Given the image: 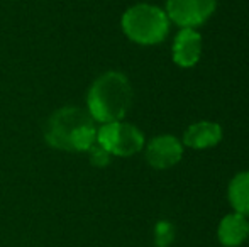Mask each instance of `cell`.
I'll use <instances>...</instances> for the list:
<instances>
[{"label":"cell","instance_id":"cell-2","mask_svg":"<svg viewBox=\"0 0 249 247\" xmlns=\"http://www.w3.org/2000/svg\"><path fill=\"white\" fill-rule=\"evenodd\" d=\"M131 103L132 86L127 76L119 71H107L100 75L87 93V112L100 124L122 120Z\"/></svg>","mask_w":249,"mask_h":247},{"label":"cell","instance_id":"cell-1","mask_svg":"<svg viewBox=\"0 0 249 247\" xmlns=\"http://www.w3.org/2000/svg\"><path fill=\"white\" fill-rule=\"evenodd\" d=\"M44 139L58 151L87 152L97 142L95 120L80 107H61L44 125Z\"/></svg>","mask_w":249,"mask_h":247},{"label":"cell","instance_id":"cell-12","mask_svg":"<svg viewBox=\"0 0 249 247\" xmlns=\"http://www.w3.org/2000/svg\"><path fill=\"white\" fill-rule=\"evenodd\" d=\"M89 156H90V161H92V165H95V166H107L108 163H110V154H108L107 151H105L102 146H99L95 142V144L92 146V148L89 149Z\"/></svg>","mask_w":249,"mask_h":247},{"label":"cell","instance_id":"cell-11","mask_svg":"<svg viewBox=\"0 0 249 247\" xmlns=\"http://www.w3.org/2000/svg\"><path fill=\"white\" fill-rule=\"evenodd\" d=\"M175 239V229L170 222L161 220L154 227V244L158 247H168Z\"/></svg>","mask_w":249,"mask_h":247},{"label":"cell","instance_id":"cell-9","mask_svg":"<svg viewBox=\"0 0 249 247\" xmlns=\"http://www.w3.org/2000/svg\"><path fill=\"white\" fill-rule=\"evenodd\" d=\"M219 241L226 247H237L241 246L249 235V222L248 217L241 214H229L220 220L219 224Z\"/></svg>","mask_w":249,"mask_h":247},{"label":"cell","instance_id":"cell-10","mask_svg":"<svg viewBox=\"0 0 249 247\" xmlns=\"http://www.w3.org/2000/svg\"><path fill=\"white\" fill-rule=\"evenodd\" d=\"M227 197L236 214L249 217V171L237 173L234 176L229 183Z\"/></svg>","mask_w":249,"mask_h":247},{"label":"cell","instance_id":"cell-13","mask_svg":"<svg viewBox=\"0 0 249 247\" xmlns=\"http://www.w3.org/2000/svg\"><path fill=\"white\" fill-rule=\"evenodd\" d=\"M248 237H249V235H248Z\"/></svg>","mask_w":249,"mask_h":247},{"label":"cell","instance_id":"cell-3","mask_svg":"<svg viewBox=\"0 0 249 247\" xmlns=\"http://www.w3.org/2000/svg\"><path fill=\"white\" fill-rule=\"evenodd\" d=\"M121 26L124 34L132 43L153 46L168 36L170 19L160 7L151 3H138L125 10Z\"/></svg>","mask_w":249,"mask_h":247},{"label":"cell","instance_id":"cell-8","mask_svg":"<svg viewBox=\"0 0 249 247\" xmlns=\"http://www.w3.org/2000/svg\"><path fill=\"white\" fill-rule=\"evenodd\" d=\"M222 141V127L215 122H197L185 131L183 144L192 149H209Z\"/></svg>","mask_w":249,"mask_h":247},{"label":"cell","instance_id":"cell-6","mask_svg":"<svg viewBox=\"0 0 249 247\" xmlns=\"http://www.w3.org/2000/svg\"><path fill=\"white\" fill-rule=\"evenodd\" d=\"M183 156V146L173 135H158L151 139L146 148V159L154 169H168Z\"/></svg>","mask_w":249,"mask_h":247},{"label":"cell","instance_id":"cell-5","mask_svg":"<svg viewBox=\"0 0 249 247\" xmlns=\"http://www.w3.org/2000/svg\"><path fill=\"white\" fill-rule=\"evenodd\" d=\"M215 7L217 0H168L164 12L181 29H195L215 12Z\"/></svg>","mask_w":249,"mask_h":247},{"label":"cell","instance_id":"cell-7","mask_svg":"<svg viewBox=\"0 0 249 247\" xmlns=\"http://www.w3.org/2000/svg\"><path fill=\"white\" fill-rule=\"evenodd\" d=\"M202 56V36L197 29H181L173 41V61L181 68L195 66Z\"/></svg>","mask_w":249,"mask_h":247},{"label":"cell","instance_id":"cell-4","mask_svg":"<svg viewBox=\"0 0 249 247\" xmlns=\"http://www.w3.org/2000/svg\"><path fill=\"white\" fill-rule=\"evenodd\" d=\"M97 144L102 146L110 156L127 158L144 148V135L136 125L117 120L102 124L97 131Z\"/></svg>","mask_w":249,"mask_h":247}]
</instances>
